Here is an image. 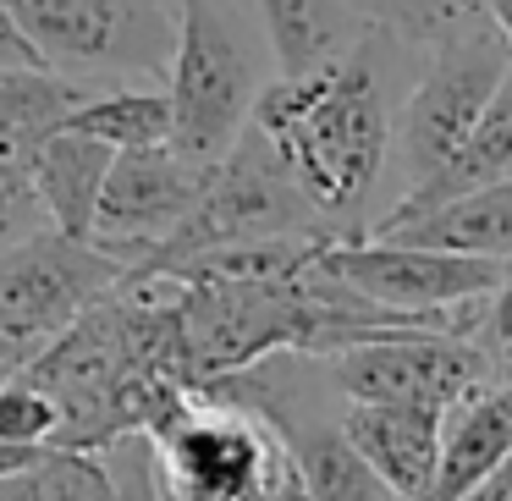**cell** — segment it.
<instances>
[{"label":"cell","mask_w":512,"mask_h":501,"mask_svg":"<svg viewBox=\"0 0 512 501\" xmlns=\"http://www.w3.org/2000/svg\"><path fill=\"white\" fill-rule=\"evenodd\" d=\"M413 56L380 28H364L342 56L298 78H270L248 122L265 133L298 193L314 204L325 232L358 237L364 210L391 177V111L397 67Z\"/></svg>","instance_id":"6da1fadb"},{"label":"cell","mask_w":512,"mask_h":501,"mask_svg":"<svg viewBox=\"0 0 512 501\" xmlns=\"http://www.w3.org/2000/svg\"><path fill=\"white\" fill-rule=\"evenodd\" d=\"M171 149L193 166H215L248 127L270 72V45L243 0H171Z\"/></svg>","instance_id":"7a4b0ae2"},{"label":"cell","mask_w":512,"mask_h":501,"mask_svg":"<svg viewBox=\"0 0 512 501\" xmlns=\"http://www.w3.org/2000/svg\"><path fill=\"white\" fill-rule=\"evenodd\" d=\"M149 501H309L287 446L254 408L188 391L144 430Z\"/></svg>","instance_id":"3957f363"},{"label":"cell","mask_w":512,"mask_h":501,"mask_svg":"<svg viewBox=\"0 0 512 501\" xmlns=\"http://www.w3.org/2000/svg\"><path fill=\"white\" fill-rule=\"evenodd\" d=\"M265 237H336V232H325V221L298 193V182L287 177V166L265 144V133L248 122L237 133V144L215 166H204V182L193 193V210L182 215V226L138 265L160 270L199 254V248L265 243Z\"/></svg>","instance_id":"277c9868"},{"label":"cell","mask_w":512,"mask_h":501,"mask_svg":"<svg viewBox=\"0 0 512 501\" xmlns=\"http://www.w3.org/2000/svg\"><path fill=\"white\" fill-rule=\"evenodd\" d=\"M507 67H512V50L496 23L468 28V34L424 50V67L413 72V83L402 89L397 111H391V177H397V199L446 166V155L463 144V133L485 111V100L496 94Z\"/></svg>","instance_id":"5b68a950"},{"label":"cell","mask_w":512,"mask_h":501,"mask_svg":"<svg viewBox=\"0 0 512 501\" xmlns=\"http://www.w3.org/2000/svg\"><path fill=\"white\" fill-rule=\"evenodd\" d=\"M34 56L89 83H144L166 72L171 0H0Z\"/></svg>","instance_id":"8992f818"},{"label":"cell","mask_w":512,"mask_h":501,"mask_svg":"<svg viewBox=\"0 0 512 501\" xmlns=\"http://www.w3.org/2000/svg\"><path fill=\"white\" fill-rule=\"evenodd\" d=\"M314 265L331 281L353 287L358 298L380 303V309L408 314V320H430V325H452V331H468L479 303H485L490 292L501 287V276H507L501 259L391 243V237H369V232L320 243Z\"/></svg>","instance_id":"52a82bcc"},{"label":"cell","mask_w":512,"mask_h":501,"mask_svg":"<svg viewBox=\"0 0 512 501\" xmlns=\"http://www.w3.org/2000/svg\"><path fill=\"white\" fill-rule=\"evenodd\" d=\"M325 358L342 402H419V408H452L463 391L485 380L474 336L452 325H408V331L364 336Z\"/></svg>","instance_id":"ba28073f"},{"label":"cell","mask_w":512,"mask_h":501,"mask_svg":"<svg viewBox=\"0 0 512 501\" xmlns=\"http://www.w3.org/2000/svg\"><path fill=\"white\" fill-rule=\"evenodd\" d=\"M122 270V259L94 248L89 237L45 226L28 243L0 254V336L45 347L89 303H100L122 281Z\"/></svg>","instance_id":"9c48e42d"},{"label":"cell","mask_w":512,"mask_h":501,"mask_svg":"<svg viewBox=\"0 0 512 501\" xmlns=\"http://www.w3.org/2000/svg\"><path fill=\"white\" fill-rule=\"evenodd\" d=\"M199 182H204V166L182 160L171 144L116 149L111 171H105V188H100V204H94L89 243L105 248L111 259H122V265H138V259L155 254L182 226V215L193 210Z\"/></svg>","instance_id":"30bf717a"},{"label":"cell","mask_w":512,"mask_h":501,"mask_svg":"<svg viewBox=\"0 0 512 501\" xmlns=\"http://www.w3.org/2000/svg\"><path fill=\"white\" fill-rule=\"evenodd\" d=\"M342 435L397 496L424 501L441 446V408L419 402H342Z\"/></svg>","instance_id":"8fae6325"},{"label":"cell","mask_w":512,"mask_h":501,"mask_svg":"<svg viewBox=\"0 0 512 501\" xmlns=\"http://www.w3.org/2000/svg\"><path fill=\"white\" fill-rule=\"evenodd\" d=\"M507 457H512V386L479 380L474 391H463L441 413V446H435V474L424 501H457Z\"/></svg>","instance_id":"7c38bea8"},{"label":"cell","mask_w":512,"mask_h":501,"mask_svg":"<svg viewBox=\"0 0 512 501\" xmlns=\"http://www.w3.org/2000/svg\"><path fill=\"white\" fill-rule=\"evenodd\" d=\"M512 177V67L501 72L496 94L485 100V111L474 116V127L463 133V144L446 155V166L435 177H424L419 188H408L402 199H391L386 215L364 226V232H380V226H397L408 215L435 210L441 199H457L468 188H485V182H507Z\"/></svg>","instance_id":"4fadbf2b"},{"label":"cell","mask_w":512,"mask_h":501,"mask_svg":"<svg viewBox=\"0 0 512 501\" xmlns=\"http://www.w3.org/2000/svg\"><path fill=\"white\" fill-rule=\"evenodd\" d=\"M369 237L419 243V248H452V254L512 265V177L468 188V193H457V199H441L435 210L408 215V221H397V226H380V232H369Z\"/></svg>","instance_id":"5bb4252c"},{"label":"cell","mask_w":512,"mask_h":501,"mask_svg":"<svg viewBox=\"0 0 512 501\" xmlns=\"http://www.w3.org/2000/svg\"><path fill=\"white\" fill-rule=\"evenodd\" d=\"M111 155H116V149L105 144V138L72 133V127H56V133L34 149V160H28V166H34L39 204H45V215H50V226H56V232L89 237L94 204H100L105 171H111Z\"/></svg>","instance_id":"9a60e30c"},{"label":"cell","mask_w":512,"mask_h":501,"mask_svg":"<svg viewBox=\"0 0 512 501\" xmlns=\"http://www.w3.org/2000/svg\"><path fill=\"white\" fill-rule=\"evenodd\" d=\"M254 17L270 45L276 78H298V72L325 67L369 28L347 0H254Z\"/></svg>","instance_id":"2e32d148"},{"label":"cell","mask_w":512,"mask_h":501,"mask_svg":"<svg viewBox=\"0 0 512 501\" xmlns=\"http://www.w3.org/2000/svg\"><path fill=\"white\" fill-rule=\"evenodd\" d=\"M100 83L56 67H0V133L23 149H39Z\"/></svg>","instance_id":"e0dca14e"},{"label":"cell","mask_w":512,"mask_h":501,"mask_svg":"<svg viewBox=\"0 0 512 501\" xmlns=\"http://www.w3.org/2000/svg\"><path fill=\"white\" fill-rule=\"evenodd\" d=\"M61 127L72 133L105 138L111 149H138V144H171V100L155 83H100Z\"/></svg>","instance_id":"ac0fdd59"},{"label":"cell","mask_w":512,"mask_h":501,"mask_svg":"<svg viewBox=\"0 0 512 501\" xmlns=\"http://www.w3.org/2000/svg\"><path fill=\"white\" fill-rule=\"evenodd\" d=\"M0 501H127V490L100 452L45 446L28 468L0 479Z\"/></svg>","instance_id":"d6986e66"},{"label":"cell","mask_w":512,"mask_h":501,"mask_svg":"<svg viewBox=\"0 0 512 501\" xmlns=\"http://www.w3.org/2000/svg\"><path fill=\"white\" fill-rule=\"evenodd\" d=\"M347 6L369 28L391 34L397 45L419 50V56L430 45H446V39L490 23V0H347Z\"/></svg>","instance_id":"ffe728a7"},{"label":"cell","mask_w":512,"mask_h":501,"mask_svg":"<svg viewBox=\"0 0 512 501\" xmlns=\"http://www.w3.org/2000/svg\"><path fill=\"white\" fill-rule=\"evenodd\" d=\"M34 149L12 144V138L0 133V254L17 243H28L34 232H45L50 215L39 204V188H34Z\"/></svg>","instance_id":"44dd1931"},{"label":"cell","mask_w":512,"mask_h":501,"mask_svg":"<svg viewBox=\"0 0 512 501\" xmlns=\"http://www.w3.org/2000/svg\"><path fill=\"white\" fill-rule=\"evenodd\" d=\"M56 402L39 380H28L23 369L0 380V435L6 441H28V446H50L56 441Z\"/></svg>","instance_id":"7402d4cb"},{"label":"cell","mask_w":512,"mask_h":501,"mask_svg":"<svg viewBox=\"0 0 512 501\" xmlns=\"http://www.w3.org/2000/svg\"><path fill=\"white\" fill-rule=\"evenodd\" d=\"M468 336H474L479 358H485V380L512 386V265H507V276H501V287L479 303Z\"/></svg>","instance_id":"603a6c76"},{"label":"cell","mask_w":512,"mask_h":501,"mask_svg":"<svg viewBox=\"0 0 512 501\" xmlns=\"http://www.w3.org/2000/svg\"><path fill=\"white\" fill-rule=\"evenodd\" d=\"M0 67H45V61L34 56V45L17 34V23H12L6 6H0Z\"/></svg>","instance_id":"cb8c5ba5"},{"label":"cell","mask_w":512,"mask_h":501,"mask_svg":"<svg viewBox=\"0 0 512 501\" xmlns=\"http://www.w3.org/2000/svg\"><path fill=\"white\" fill-rule=\"evenodd\" d=\"M39 452H45V446H28V441H6V435H0V479H6V474H17V468H28V463H34Z\"/></svg>","instance_id":"d4e9b609"},{"label":"cell","mask_w":512,"mask_h":501,"mask_svg":"<svg viewBox=\"0 0 512 501\" xmlns=\"http://www.w3.org/2000/svg\"><path fill=\"white\" fill-rule=\"evenodd\" d=\"M34 353H39V347H28V342H12V336H0V380H6V375H17V369H23Z\"/></svg>","instance_id":"484cf974"},{"label":"cell","mask_w":512,"mask_h":501,"mask_svg":"<svg viewBox=\"0 0 512 501\" xmlns=\"http://www.w3.org/2000/svg\"><path fill=\"white\" fill-rule=\"evenodd\" d=\"M490 23L501 28V39H507V50H512V0H490Z\"/></svg>","instance_id":"4316f807"}]
</instances>
